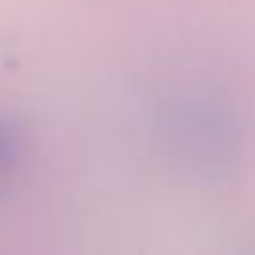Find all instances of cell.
Masks as SVG:
<instances>
[{
  "label": "cell",
  "mask_w": 255,
  "mask_h": 255,
  "mask_svg": "<svg viewBox=\"0 0 255 255\" xmlns=\"http://www.w3.org/2000/svg\"><path fill=\"white\" fill-rule=\"evenodd\" d=\"M23 161V131L11 120H0V184L8 180Z\"/></svg>",
  "instance_id": "6da1fadb"
}]
</instances>
